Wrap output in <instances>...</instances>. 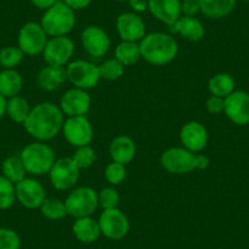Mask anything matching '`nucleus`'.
<instances>
[{"instance_id": "f257e3e1", "label": "nucleus", "mask_w": 249, "mask_h": 249, "mask_svg": "<svg viewBox=\"0 0 249 249\" xmlns=\"http://www.w3.org/2000/svg\"><path fill=\"white\" fill-rule=\"evenodd\" d=\"M64 122V112L60 107L44 102L31 109L23 126L28 135L42 142L53 140L62 130Z\"/></svg>"}, {"instance_id": "f03ea898", "label": "nucleus", "mask_w": 249, "mask_h": 249, "mask_svg": "<svg viewBox=\"0 0 249 249\" xmlns=\"http://www.w3.org/2000/svg\"><path fill=\"white\" fill-rule=\"evenodd\" d=\"M141 54L147 62L155 66H164L176 57L178 44L172 36L162 32L145 35L140 43Z\"/></svg>"}, {"instance_id": "7ed1b4c3", "label": "nucleus", "mask_w": 249, "mask_h": 249, "mask_svg": "<svg viewBox=\"0 0 249 249\" xmlns=\"http://www.w3.org/2000/svg\"><path fill=\"white\" fill-rule=\"evenodd\" d=\"M40 25L50 37L68 36L76 25L75 11L64 1H57L55 5L45 10Z\"/></svg>"}, {"instance_id": "20e7f679", "label": "nucleus", "mask_w": 249, "mask_h": 249, "mask_svg": "<svg viewBox=\"0 0 249 249\" xmlns=\"http://www.w3.org/2000/svg\"><path fill=\"white\" fill-rule=\"evenodd\" d=\"M20 158L28 174L36 176L49 174L53 165L56 161L54 150L43 142H35L26 145L21 152Z\"/></svg>"}, {"instance_id": "39448f33", "label": "nucleus", "mask_w": 249, "mask_h": 249, "mask_svg": "<svg viewBox=\"0 0 249 249\" xmlns=\"http://www.w3.org/2000/svg\"><path fill=\"white\" fill-rule=\"evenodd\" d=\"M65 205L68 215L75 219L92 216L99 205L98 193L90 187H78L68 196Z\"/></svg>"}, {"instance_id": "423d86ee", "label": "nucleus", "mask_w": 249, "mask_h": 249, "mask_svg": "<svg viewBox=\"0 0 249 249\" xmlns=\"http://www.w3.org/2000/svg\"><path fill=\"white\" fill-rule=\"evenodd\" d=\"M81 169L71 157L60 158L53 165L49 171L50 182L53 187L59 191L70 190L77 183Z\"/></svg>"}, {"instance_id": "0eeeda50", "label": "nucleus", "mask_w": 249, "mask_h": 249, "mask_svg": "<svg viewBox=\"0 0 249 249\" xmlns=\"http://www.w3.org/2000/svg\"><path fill=\"white\" fill-rule=\"evenodd\" d=\"M68 80L80 89H90L98 85L100 80L99 69L94 64L86 60H75L66 68Z\"/></svg>"}, {"instance_id": "6e6552de", "label": "nucleus", "mask_w": 249, "mask_h": 249, "mask_svg": "<svg viewBox=\"0 0 249 249\" xmlns=\"http://www.w3.org/2000/svg\"><path fill=\"white\" fill-rule=\"evenodd\" d=\"M18 48L25 55L42 54L48 42V35L38 22H27L18 32Z\"/></svg>"}, {"instance_id": "1a4fd4ad", "label": "nucleus", "mask_w": 249, "mask_h": 249, "mask_svg": "<svg viewBox=\"0 0 249 249\" xmlns=\"http://www.w3.org/2000/svg\"><path fill=\"white\" fill-rule=\"evenodd\" d=\"M62 133L73 147L89 145L93 141V126L86 116H71L62 124Z\"/></svg>"}, {"instance_id": "9d476101", "label": "nucleus", "mask_w": 249, "mask_h": 249, "mask_svg": "<svg viewBox=\"0 0 249 249\" xmlns=\"http://www.w3.org/2000/svg\"><path fill=\"white\" fill-rule=\"evenodd\" d=\"M196 154L186 148H169L162 153L160 164L166 171L171 174H188L196 169Z\"/></svg>"}, {"instance_id": "9b49d317", "label": "nucleus", "mask_w": 249, "mask_h": 249, "mask_svg": "<svg viewBox=\"0 0 249 249\" xmlns=\"http://www.w3.org/2000/svg\"><path fill=\"white\" fill-rule=\"evenodd\" d=\"M75 53V44L66 36L52 37L48 39L43 50V59L50 66L66 65Z\"/></svg>"}, {"instance_id": "f8f14e48", "label": "nucleus", "mask_w": 249, "mask_h": 249, "mask_svg": "<svg viewBox=\"0 0 249 249\" xmlns=\"http://www.w3.org/2000/svg\"><path fill=\"white\" fill-rule=\"evenodd\" d=\"M98 222H99L102 234H104L109 239L119 241L124 238L130 231V221L127 216L117 208L104 210Z\"/></svg>"}, {"instance_id": "ddd939ff", "label": "nucleus", "mask_w": 249, "mask_h": 249, "mask_svg": "<svg viewBox=\"0 0 249 249\" xmlns=\"http://www.w3.org/2000/svg\"><path fill=\"white\" fill-rule=\"evenodd\" d=\"M16 200L27 209H37L42 207L47 199L44 187L35 178H23L15 184Z\"/></svg>"}, {"instance_id": "4468645a", "label": "nucleus", "mask_w": 249, "mask_h": 249, "mask_svg": "<svg viewBox=\"0 0 249 249\" xmlns=\"http://www.w3.org/2000/svg\"><path fill=\"white\" fill-rule=\"evenodd\" d=\"M224 112L238 126L249 124V94L243 90H233L224 99Z\"/></svg>"}, {"instance_id": "2eb2a0df", "label": "nucleus", "mask_w": 249, "mask_h": 249, "mask_svg": "<svg viewBox=\"0 0 249 249\" xmlns=\"http://www.w3.org/2000/svg\"><path fill=\"white\" fill-rule=\"evenodd\" d=\"M60 109L64 115L71 116H85L90 109V97L87 90L72 88L64 93L60 100Z\"/></svg>"}, {"instance_id": "dca6fc26", "label": "nucleus", "mask_w": 249, "mask_h": 249, "mask_svg": "<svg viewBox=\"0 0 249 249\" xmlns=\"http://www.w3.org/2000/svg\"><path fill=\"white\" fill-rule=\"evenodd\" d=\"M81 40L86 52L94 57L104 56L111 45L107 33L98 26H88L85 28L81 35Z\"/></svg>"}, {"instance_id": "f3484780", "label": "nucleus", "mask_w": 249, "mask_h": 249, "mask_svg": "<svg viewBox=\"0 0 249 249\" xmlns=\"http://www.w3.org/2000/svg\"><path fill=\"white\" fill-rule=\"evenodd\" d=\"M117 33L122 40L138 42L145 36V23L136 13H124L116 20Z\"/></svg>"}, {"instance_id": "a211bd4d", "label": "nucleus", "mask_w": 249, "mask_h": 249, "mask_svg": "<svg viewBox=\"0 0 249 249\" xmlns=\"http://www.w3.org/2000/svg\"><path fill=\"white\" fill-rule=\"evenodd\" d=\"M179 138H181L183 148L192 153H197L207 147L209 135H208L207 128L200 122L190 121L182 127Z\"/></svg>"}, {"instance_id": "6ab92c4d", "label": "nucleus", "mask_w": 249, "mask_h": 249, "mask_svg": "<svg viewBox=\"0 0 249 249\" xmlns=\"http://www.w3.org/2000/svg\"><path fill=\"white\" fill-rule=\"evenodd\" d=\"M148 10L157 20L171 26L181 18L179 0H148Z\"/></svg>"}, {"instance_id": "aec40b11", "label": "nucleus", "mask_w": 249, "mask_h": 249, "mask_svg": "<svg viewBox=\"0 0 249 249\" xmlns=\"http://www.w3.org/2000/svg\"><path fill=\"white\" fill-rule=\"evenodd\" d=\"M169 28L172 33H177L191 42H199L205 35L203 23L192 16H181L176 22L169 26Z\"/></svg>"}, {"instance_id": "412c9836", "label": "nucleus", "mask_w": 249, "mask_h": 249, "mask_svg": "<svg viewBox=\"0 0 249 249\" xmlns=\"http://www.w3.org/2000/svg\"><path fill=\"white\" fill-rule=\"evenodd\" d=\"M110 157L120 164H128L136 155V144L128 136H117L110 143Z\"/></svg>"}, {"instance_id": "4be33fe9", "label": "nucleus", "mask_w": 249, "mask_h": 249, "mask_svg": "<svg viewBox=\"0 0 249 249\" xmlns=\"http://www.w3.org/2000/svg\"><path fill=\"white\" fill-rule=\"evenodd\" d=\"M66 80L68 73L64 66H45L39 71L37 77L38 86L47 92L56 90Z\"/></svg>"}, {"instance_id": "5701e85b", "label": "nucleus", "mask_w": 249, "mask_h": 249, "mask_svg": "<svg viewBox=\"0 0 249 249\" xmlns=\"http://www.w3.org/2000/svg\"><path fill=\"white\" fill-rule=\"evenodd\" d=\"M72 232L76 238L82 243H93L102 234L99 222L92 216L76 219L72 225Z\"/></svg>"}, {"instance_id": "b1692460", "label": "nucleus", "mask_w": 249, "mask_h": 249, "mask_svg": "<svg viewBox=\"0 0 249 249\" xmlns=\"http://www.w3.org/2000/svg\"><path fill=\"white\" fill-rule=\"evenodd\" d=\"M237 0H199L200 13L208 18L217 20L232 13Z\"/></svg>"}, {"instance_id": "393cba45", "label": "nucleus", "mask_w": 249, "mask_h": 249, "mask_svg": "<svg viewBox=\"0 0 249 249\" xmlns=\"http://www.w3.org/2000/svg\"><path fill=\"white\" fill-rule=\"evenodd\" d=\"M22 86V76L15 69L14 70L4 69L0 72V94L4 95L6 99L20 94Z\"/></svg>"}, {"instance_id": "a878e982", "label": "nucleus", "mask_w": 249, "mask_h": 249, "mask_svg": "<svg viewBox=\"0 0 249 249\" xmlns=\"http://www.w3.org/2000/svg\"><path fill=\"white\" fill-rule=\"evenodd\" d=\"M1 171H3V176L13 182L14 184L26 178V174H27V170H26L20 155L18 157L11 155V157L6 158L1 164Z\"/></svg>"}, {"instance_id": "bb28decb", "label": "nucleus", "mask_w": 249, "mask_h": 249, "mask_svg": "<svg viewBox=\"0 0 249 249\" xmlns=\"http://www.w3.org/2000/svg\"><path fill=\"white\" fill-rule=\"evenodd\" d=\"M32 107H30V103L26 98L21 95H15L13 98H9L6 103V114L9 115L11 120L16 124H22L26 121L27 116Z\"/></svg>"}, {"instance_id": "cd10ccee", "label": "nucleus", "mask_w": 249, "mask_h": 249, "mask_svg": "<svg viewBox=\"0 0 249 249\" xmlns=\"http://www.w3.org/2000/svg\"><path fill=\"white\" fill-rule=\"evenodd\" d=\"M208 88L212 95H216L225 99L234 90V80L229 73H216L209 80Z\"/></svg>"}, {"instance_id": "c85d7f7f", "label": "nucleus", "mask_w": 249, "mask_h": 249, "mask_svg": "<svg viewBox=\"0 0 249 249\" xmlns=\"http://www.w3.org/2000/svg\"><path fill=\"white\" fill-rule=\"evenodd\" d=\"M142 57L141 48L137 42H126L122 40L115 49V59L119 60L124 66L136 64Z\"/></svg>"}, {"instance_id": "c756f323", "label": "nucleus", "mask_w": 249, "mask_h": 249, "mask_svg": "<svg viewBox=\"0 0 249 249\" xmlns=\"http://www.w3.org/2000/svg\"><path fill=\"white\" fill-rule=\"evenodd\" d=\"M43 216L49 220H61L68 215L65 202L57 198H47L40 207Z\"/></svg>"}, {"instance_id": "7c9ffc66", "label": "nucleus", "mask_w": 249, "mask_h": 249, "mask_svg": "<svg viewBox=\"0 0 249 249\" xmlns=\"http://www.w3.org/2000/svg\"><path fill=\"white\" fill-rule=\"evenodd\" d=\"M25 54L18 47H5L0 50V66L8 70L18 68L23 60Z\"/></svg>"}, {"instance_id": "2f4dec72", "label": "nucleus", "mask_w": 249, "mask_h": 249, "mask_svg": "<svg viewBox=\"0 0 249 249\" xmlns=\"http://www.w3.org/2000/svg\"><path fill=\"white\" fill-rule=\"evenodd\" d=\"M16 202L15 184L0 175V210L10 209Z\"/></svg>"}, {"instance_id": "473e14b6", "label": "nucleus", "mask_w": 249, "mask_h": 249, "mask_svg": "<svg viewBox=\"0 0 249 249\" xmlns=\"http://www.w3.org/2000/svg\"><path fill=\"white\" fill-rule=\"evenodd\" d=\"M100 78L107 81H115L124 75V66L117 59H109L98 66Z\"/></svg>"}, {"instance_id": "72a5a7b5", "label": "nucleus", "mask_w": 249, "mask_h": 249, "mask_svg": "<svg viewBox=\"0 0 249 249\" xmlns=\"http://www.w3.org/2000/svg\"><path fill=\"white\" fill-rule=\"evenodd\" d=\"M71 158L75 160L77 166L82 170L92 166L97 157H95L94 149L90 145H83V147H78Z\"/></svg>"}, {"instance_id": "f704fd0d", "label": "nucleus", "mask_w": 249, "mask_h": 249, "mask_svg": "<svg viewBox=\"0 0 249 249\" xmlns=\"http://www.w3.org/2000/svg\"><path fill=\"white\" fill-rule=\"evenodd\" d=\"M98 199H99V205L104 210L116 209L120 203V195L112 187H107L98 193Z\"/></svg>"}, {"instance_id": "c9c22d12", "label": "nucleus", "mask_w": 249, "mask_h": 249, "mask_svg": "<svg viewBox=\"0 0 249 249\" xmlns=\"http://www.w3.org/2000/svg\"><path fill=\"white\" fill-rule=\"evenodd\" d=\"M104 176L110 184H120L126 178V166L120 162L112 161L105 167Z\"/></svg>"}, {"instance_id": "e433bc0d", "label": "nucleus", "mask_w": 249, "mask_h": 249, "mask_svg": "<svg viewBox=\"0 0 249 249\" xmlns=\"http://www.w3.org/2000/svg\"><path fill=\"white\" fill-rule=\"evenodd\" d=\"M21 239L18 232L0 227V249H20Z\"/></svg>"}, {"instance_id": "4c0bfd02", "label": "nucleus", "mask_w": 249, "mask_h": 249, "mask_svg": "<svg viewBox=\"0 0 249 249\" xmlns=\"http://www.w3.org/2000/svg\"><path fill=\"white\" fill-rule=\"evenodd\" d=\"M199 11V0H183V1H181V14H183V16L195 18Z\"/></svg>"}, {"instance_id": "58836bf2", "label": "nucleus", "mask_w": 249, "mask_h": 249, "mask_svg": "<svg viewBox=\"0 0 249 249\" xmlns=\"http://www.w3.org/2000/svg\"><path fill=\"white\" fill-rule=\"evenodd\" d=\"M205 107H207V110L210 112V114H221L224 111V98L216 97V95H212V97L208 98L207 103H205Z\"/></svg>"}, {"instance_id": "ea45409f", "label": "nucleus", "mask_w": 249, "mask_h": 249, "mask_svg": "<svg viewBox=\"0 0 249 249\" xmlns=\"http://www.w3.org/2000/svg\"><path fill=\"white\" fill-rule=\"evenodd\" d=\"M64 3L68 6H70V8L75 11L86 9L90 3H92V0H64Z\"/></svg>"}, {"instance_id": "a19ab883", "label": "nucleus", "mask_w": 249, "mask_h": 249, "mask_svg": "<svg viewBox=\"0 0 249 249\" xmlns=\"http://www.w3.org/2000/svg\"><path fill=\"white\" fill-rule=\"evenodd\" d=\"M128 3L135 13H143L148 9V0H128Z\"/></svg>"}, {"instance_id": "79ce46f5", "label": "nucleus", "mask_w": 249, "mask_h": 249, "mask_svg": "<svg viewBox=\"0 0 249 249\" xmlns=\"http://www.w3.org/2000/svg\"><path fill=\"white\" fill-rule=\"evenodd\" d=\"M59 0H31V3L36 6V8L40 9V10H48L52 8L53 5L57 3Z\"/></svg>"}, {"instance_id": "37998d69", "label": "nucleus", "mask_w": 249, "mask_h": 249, "mask_svg": "<svg viewBox=\"0 0 249 249\" xmlns=\"http://www.w3.org/2000/svg\"><path fill=\"white\" fill-rule=\"evenodd\" d=\"M210 164V160L207 155H196L195 166L198 170H205Z\"/></svg>"}, {"instance_id": "c03bdc74", "label": "nucleus", "mask_w": 249, "mask_h": 249, "mask_svg": "<svg viewBox=\"0 0 249 249\" xmlns=\"http://www.w3.org/2000/svg\"><path fill=\"white\" fill-rule=\"evenodd\" d=\"M6 103H8V99L0 94V119L6 114Z\"/></svg>"}, {"instance_id": "a18cd8bd", "label": "nucleus", "mask_w": 249, "mask_h": 249, "mask_svg": "<svg viewBox=\"0 0 249 249\" xmlns=\"http://www.w3.org/2000/svg\"><path fill=\"white\" fill-rule=\"evenodd\" d=\"M119 1H124V0H119Z\"/></svg>"}]
</instances>
